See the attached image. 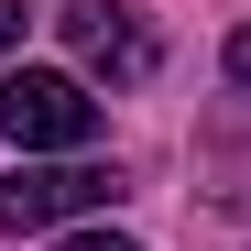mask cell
<instances>
[{
  "mask_svg": "<svg viewBox=\"0 0 251 251\" xmlns=\"http://www.w3.org/2000/svg\"><path fill=\"white\" fill-rule=\"evenodd\" d=\"M0 131L22 153H88L99 142V99L76 76H44V66H11L0 76Z\"/></svg>",
  "mask_w": 251,
  "mask_h": 251,
  "instance_id": "6da1fadb",
  "label": "cell"
},
{
  "mask_svg": "<svg viewBox=\"0 0 251 251\" xmlns=\"http://www.w3.org/2000/svg\"><path fill=\"white\" fill-rule=\"evenodd\" d=\"M76 207H120V175L109 164H22V175H0V229H55Z\"/></svg>",
  "mask_w": 251,
  "mask_h": 251,
  "instance_id": "7a4b0ae2",
  "label": "cell"
},
{
  "mask_svg": "<svg viewBox=\"0 0 251 251\" xmlns=\"http://www.w3.org/2000/svg\"><path fill=\"white\" fill-rule=\"evenodd\" d=\"M55 22H66L76 66L120 76V88H131V76H153V33H142V11H131V0H66Z\"/></svg>",
  "mask_w": 251,
  "mask_h": 251,
  "instance_id": "3957f363",
  "label": "cell"
},
{
  "mask_svg": "<svg viewBox=\"0 0 251 251\" xmlns=\"http://www.w3.org/2000/svg\"><path fill=\"white\" fill-rule=\"evenodd\" d=\"M22 22H33V11H22V0H0V55H11V44H22Z\"/></svg>",
  "mask_w": 251,
  "mask_h": 251,
  "instance_id": "277c9868",
  "label": "cell"
},
{
  "mask_svg": "<svg viewBox=\"0 0 251 251\" xmlns=\"http://www.w3.org/2000/svg\"><path fill=\"white\" fill-rule=\"evenodd\" d=\"M229 76H240V88H251V33H229Z\"/></svg>",
  "mask_w": 251,
  "mask_h": 251,
  "instance_id": "5b68a950",
  "label": "cell"
},
{
  "mask_svg": "<svg viewBox=\"0 0 251 251\" xmlns=\"http://www.w3.org/2000/svg\"><path fill=\"white\" fill-rule=\"evenodd\" d=\"M66 251H131V240H109V229H88V240H66Z\"/></svg>",
  "mask_w": 251,
  "mask_h": 251,
  "instance_id": "8992f818",
  "label": "cell"
}]
</instances>
